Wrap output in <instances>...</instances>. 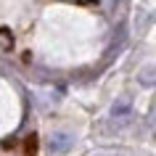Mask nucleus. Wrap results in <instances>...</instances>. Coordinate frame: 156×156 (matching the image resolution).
Here are the masks:
<instances>
[{
	"mask_svg": "<svg viewBox=\"0 0 156 156\" xmlns=\"http://www.w3.org/2000/svg\"><path fill=\"white\" fill-rule=\"evenodd\" d=\"M72 143H74L72 135L56 132V135H50V138H48V151H50V154H66V151L72 148Z\"/></svg>",
	"mask_w": 156,
	"mask_h": 156,
	"instance_id": "obj_1",
	"label": "nucleus"
},
{
	"mask_svg": "<svg viewBox=\"0 0 156 156\" xmlns=\"http://www.w3.org/2000/svg\"><path fill=\"white\" fill-rule=\"evenodd\" d=\"M130 108H132V98L130 95H122L114 103V108H111V116L114 119H124V116H130Z\"/></svg>",
	"mask_w": 156,
	"mask_h": 156,
	"instance_id": "obj_2",
	"label": "nucleus"
}]
</instances>
